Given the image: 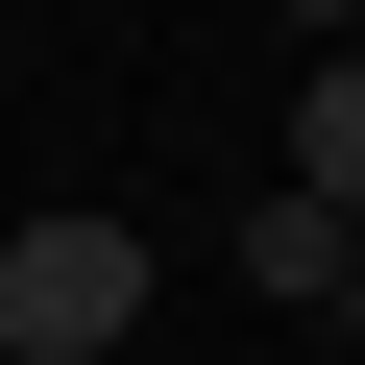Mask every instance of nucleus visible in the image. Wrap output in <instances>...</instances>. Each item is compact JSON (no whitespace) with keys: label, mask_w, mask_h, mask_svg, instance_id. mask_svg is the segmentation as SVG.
Listing matches in <instances>:
<instances>
[{"label":"nucleus","mask_w":365,"mask_h":365,"mask_svg":"<svg viewBox=\"0 0 365 365\" xmlns=\"http://www.w3.org/2000/svg\"><path fill=\"white\" fill-rule=\"evenodd\" d=\"M146 317V220L73 195V220H0V365H122Z\"/></svg>","instance_id":"1"},{"label":"nucleus","mask_w":365,"mask_h":365,"mask_svg":"<svg viewBox=\"0 0 365 365\" xmlns=\"http://www.w3.org/2000/svg\"><path fill=\"white\" fill-rule=\"evenodd\" d=\"M268 195H317V220H365V49H317V98H292V170Z\"/></svg>","instance_id":"2"},{"label":"nucleus","mask_w":365,"mask_h":365,"mask_svg":"<svg viewBox=\"0 0 365 365\" xmlns=\"http://www.w3.org/2000/svg\"><path fill=\"white\" fill-rule=\"evenodd\" d=\"M244 292H268V317H341V220H317V195H244Z\"/></svg>","instance_id":"3"},{"label":"nucleus","mask_w":365,"mask_h":365,"mask_svg":"<svg viewBox=\"0 0 365 365\" xmlns=\"http://www.w3.org/2000/svg\"><path fill=\"white\" fill-rule=\"evenodd\" d=\"M268 25H292V49H365V0H268Z\"/></svg>","instance_id":"4"},{"label":"nucleus","mask_w":365,"mask_h":365,"mask_svg":"<svg viewBox=\"0 0 365 365\" xmlns=\"http://www.w3.org/2000/svg\"><path fill=\"white\" fill-rule=\"evenodd\" d=\"M341 317H365V220H341Z\"/></svg>","instance_id":"5"},{"label":"nucleus","mask_w":365,"mask_h":365,"mask_svg":"<svg viewBox=\"0 0 365 365\" xmlns=\"http://www.w3.org/2000/svg\"><path fill=\"white\" fill-rule=\"evenodd\" d=\"M0 220H25V195H0Z\"/></svg>","instance_id":"6"}]
</instances>
